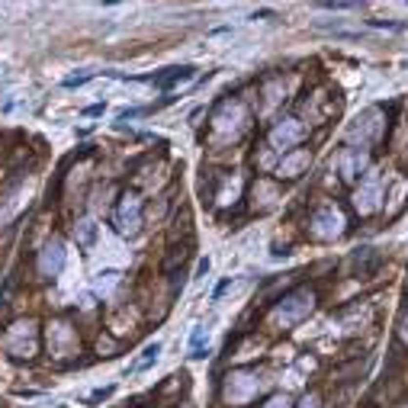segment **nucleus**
I'll return each mask as SVG.
<instances>
[{
  "label": "nucleus",
  "instance_id": "obj_12",
  "mask_svg": "<svg viewBox=\"0 0 408 408\" xmlns=\"http://www.w3.org/2000/svg\"><path fill=\"white\" fill-rule=\"evenodd\" d=\"M196 273H200V277H206V273H209V261H200V267H196Z\"/></svg>",
  "mask_w": 408,
  "mask_h": 408
},
{
  "label": "nucleus",
  "instance_id": "obj_1",
  "mask_svg": "<svg viewBox=\"0 0 408 408\" xmlns=\"http://www.w3.org/2000/svg\"><path fill=\"white\" fill-rule=\"evenodd\" d=\"M116 222H119V231H122V235H135V228H139V212H135V203H125Z\"/></svg>",
  "mask_w": 408,
  "mask_h": 408
},
{
  "label": "nucleus",
  "instance_id": "obj_8",
  "mask_svg": "<svg viewBox=\"0 0 408 408\" xmlns=\"http://www.w3.org/2000/svg\"><path fill=\"white\" fill-rule=\"evenodd\" d=\"M158 354H161V344H148V347H145V354H142V360L135 363L132 370H145L148 363H154V360H158Z\"/></svg>",
  "mask_w": 408,
  "mask_h": 408
},
{
  "label": "nucleus",
  "instance_id": "obj_7",
  "mask_svg": "<svg viewBox=\"0 0 408 408\" xmlns=\"http://www.w3.org/2000/svg\"><path fill=\"white\" fill-rule=\"evenodd\" d=\"M363 167V154L354 151V154H347V164H344V177H357Z\"/></svg>",
  "mask_w": 408,
  "mask_h": 408
},
{
  "label": "nucleus",
  "instance_id": "obj_3",
  "mask_svg": "<svg viewBox=\"0 0 408 408\" xmlns=\"http://www.w3.org/2000/svg\"><path fill=\"white\" fill-rule=\"evenodd\" d=\"M308 306H312V296H296V299H289V306H286V312H280V315L286 318V322H293V318H299L302 312H308Z\"/></svg>",
  "mask_w": 408,
  "mask_h": 408
},
{
  "label": "nucleus",
  "instance_id": "obj_6",
  "mask_svg": "<svg viewBox=\"0 0 408 408\" xmlns=\"http://www.w3.org/2000/svg\"><path fill=\"white\" fill-rule=\"evenodd\" d=\"M186 261V247L184 245H174V247H170V254H167V261H164V270H167V273H170V270H174V267H177V264H184Z\"/></svg>",
  "mask_w": 408,
  "mask_h": 408
},
{
  "label": "nucleus",
  "instance_id": "obj_10",
  "mask_svg": "<svg viewBox=\"0 0 408 408\" xmlns=\"http://www.w3.org/2000/svg\"><path fill=\"white\" fill-rule=\"evenodd\" d=\"M90 77H93V74H77V77H68V81H64V87H68V90H71V87H81V84H87Z\"/></svg>",
  "mask_w": 408,
  "mask_h": 408
},
{
  "label": "nucleus",
  "instance_id": "obj_11",
  "mask_svg": "<svg viewBox=\"0 0 408 408\" xmlns=\"http://www.w3.org/2000/svg\"><path fill=\"white\" fill-rule=\"evenodd\" d=\"M106 395H113V386H109V389H97V392H93V402H100V399H106Z\"/></svg>",
  "mask_w": 408,
  "mask_h": 408
},
{
  "label": "nucleus",
  "instance_id": "obj_4",
  "mask_svg": "<svg viewBox=\"0 0 408 408\" xmlns=\"http://www.w3.org/2000/svg\"><path fill=\"white\" fill-rule=\"evenodd\" d=\"M193 77V68H170V74H164V77H154V84L158 87H174V84H180V81H190Z\"/></svg>",
  "mask_w": 408,
  "mask_h": 408
},
{
  "label": "nucleus",
  "instance_id": "obj_5",
  "mask_svg": "<svg viewBox=\"0 0 408 408\" xmlns=\"http://www.w3.org/2000/svg\"><path fill=\"white\" fill-rule=\"evenodd\" d=\"M77 241H81V247H93V241H97V225H93L90 219L77 222Z\"/></svg>",
  "mask_w": 408,
  "mask_h": 408
},
{
  "label": "nucleus",
  "instance_id": "obj_2",
  "mask_svg": "<svg viewBox=\"0 0 408 408\" xmlns=\"http://www.w3.org/2000/svg\"><path fill=\"white\" fill-rule=\"evenodd\" d=\"M61 261H64L61 245H58V241H52V245L45 247V254H42V270H45V273H55V270L61 267Z\"/></svg>",
  "mask_w": 408,
  "mask_h": 408
},
{
  "label": "nucleus",
  "instance_id": "obj_13",
  "mask_svg": "<svg viewBox=\"0 0 408 408\" xmlns=\"http://www.w3.org/2000/svg\"><path fill=\"white\" fill-rule=\"evenodd\" d=\"M286 405H289L286 399H273V402H270V408H286Z\"/></svg>",
  "mask_w": 408,
  "mask_h": 408
},
{
  "label": "nucleus",
  "instance_id": "obj_9",
  "mask_svg": "<svg viewBox=\"0 0 408 408\" xmlns=\"http://www.w3.org/2000/svg\"><path fill=\"white\" fill-rule=\"evenodd\" d=\"M296 135H299V125H286V129H277V132H273V142H277V145H289Z\"/></svg>",
  "mask_w": 408,
  "mask_h": 408
}]
</instances>
